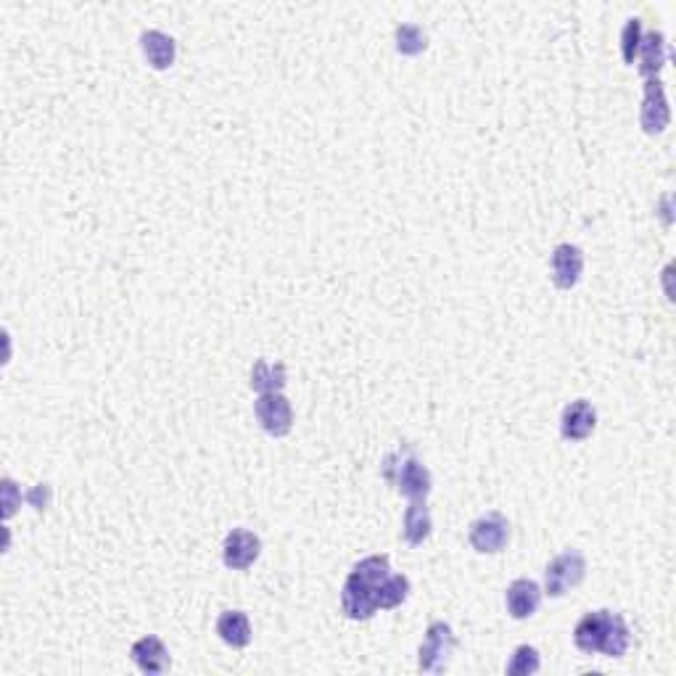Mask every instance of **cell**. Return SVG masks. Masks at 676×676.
I'll return each mask as SVG.
<instances>
[{"instance_id":"6","label":"cell","mask_w":676,"mask_h":676,"mask_svg":"<svg viewBox=\"0 0 676 676\" xmlns=\"http://www.w3.org/2000/svg\"><path fill=\"white\" fill-rule=\"evenodd\" d=\"M468 542L478 555H497L510 542V521L502 513H486L471 523Z\"/></svg>"},{"instance_id":"2","label":"cell","mask_w":676,"mask_h":676,"mask_svg":"<svg viewBox=\"0 0 676 676\" xmlns=\"http://www.w3.org/2000/svg\"><path fill=\"white\" fill-rule=\"evenodd\" d=\"M391 574V563L386 555H370L360 560L357 566L349 571L341 589V610L346 618L352 621H368L378 610V587L381 581Z\"/></svg>"},{"instance_id":"11","label":"cell","mask_w":676,"mask_h":676,"mask_svg":"<svg viewBox=\"0 0 676 676\" xmlns=\"http://www.w3.org/2000/svg\"><path fill=\"white\" fill-rule=\"evenodd\" d=\"M597 428V410L589 399H574L560 415V434L566 441H584Z\"/></svg>"},{"instance_id":"22","label":"cell","mask_w":676,"mask_h":676,"mask_svg":"<svg viewBox=\"0 0 676 676\" xmlns=\"http://www.w3.org/2000/svg\"><path fill=\"white\" fill-rule=\"evenodd\" d=\"M642 43V19H626L624 32H621V56L629 67H634V59H637V51H640Z\"/></svg>"},{"instance_id":"20","label":"cell","mask_w":676,"mask_h":676,"mask_svg":"<svg viewBox=\"0 0 676 676\" xmlns=\"http://www.w3.org/2000/svg\"><path fill=\"white\" fill-rule=\"evenodd\" d=\"M542 669V658H539V650L534 645H521L515 647V653L510 655L507 661V674L510 676H531Z\"/></svg>"},{"instance_id":"5","label":"cell","mask_w":676,"mask_h":676,"mask_svg":"<svg viewBox=\"0 0 676 676\" xmlns=\"http://www.w3.org/2000/svg\"><path fill=\"white\" fill-rule=\"evenodd\" d=\"M457 637L447 621H434L426 629V640L418 647V666L426 674H441L449 666V658L455 653Z\"/></svg>"},{"instance_id":"14","label":"cell","mask_w":676,"mask_h":676,"mask_svg":"<svg viewBox=\"0 0 676 676\" xmlns=\"http://www.w3.org/2000/svg\"><path fill=\"white\" fill-rule=\"evenodd\" d=\"M140 51L156 72H164L175 64L177 45L175 40L162 30H146L140 35Z\"/></svg>"},{"instance_id":"9","label":"cell","mask_w":676,"mask_h":676,"mask_svg":"<svg viewBox=\"0 0 676 676\" xmlns=\"http://www.w3.org/2000/svg\"><path fill=\"white\" fill-rule=\"evenodd\" d=\"M259 552H262V542L249 529H233L222 544V560L233 571H246V568L254 566Z\"/></svg>"},{"instance_id":"7","label":"cell","mask_w":676,"mask_h":676,"mask_svg":"<svg viewBox=\"0 0 676 676\" xmlns=\"http://www.w3.org/2000/svg\"><path fill=\"white\" fill-rule=\"evenodd\" d=\"M254 415H257L259 426L275 439L291 434V428H294V407L280 391L259 394L257 402H254Z\"/></svg>"},{"instance_id":"1","label":"cell","mask_w":676,"mask_h":676,"mask_svg":"<svg viewBox=\"0 0 676 676\" xmlns=\"http://www.w3.org/2000/svg\"><path fill=\"white\" fill-rule=\"evenodd\" d=\"M574 642L581 653H603L608 658H624L632 645V629L626 618L613 610H589L579 618L574 629Z\"/></svg>"},{"instance_id":"4","label":"cell","mask_w":676,"mask_h":676,"mask_svg":"<svg viewBox=\"0 0 676 676\" xmlns=\"http://www.w3.org/2000/svg\"><path fill=\"white\" fill-rule=\"evenodd\" d=\"M587 576V560L579 550H566L550 560L544 571V595L563 597L571 589L579 587Z\"/></svg>"},{"instance_id":"17","label":"cell","mask_w":676,"mask_h":676,"mask_svg":"<svg viewBox=\"0 0 676 676\" xmlns=\"http://www.w3.org/2000/svg\"><path fill=\"white\" fill-rule=\"evenodd\" d=\"M217 634L230 647H246L251 642V621L243 610H222L217 618Z\"/></svg>"},{"instance_id":"23","label":"cell","mask_w":676,"mask_h":676,"mask_svg":"<svg viewBox=\"0 0 676 676\" xmlns=\"http://www.w3.org/2000/svg\"><path fill=\"white\" fill-rule=\"evenodd\" d=\"M16 500H22V492L16 489L11 478H3V515L11 518L16 513Z\"/></svg>"},{"instance_id":"18","label":"cell","mask_w":676,"mask_h":676,"mask_svg":"<svg viewBox=\"0 0 676 676\" xmlns=\"http://www.w3.org/2000/svg\"><path fill=\"white\" fill-rule=\"evenodd\" d=\"M251 389L257 394H267V391H280L288 383V370L283 362L257 360L251 368Z\"/></svg>"},{"instance_id":"21","label":"cell","mask_w":676,"mask_h":676,"mask_svg":"<svg viewBox=\"0 0 676 676\" xmlns=\"http://www.w3.org/2000/svg\"><path fill=\"white\" fill-rule=\"evenodd\" d=\"M428 37L426 32L420 30L418 24H399L397 27V51L402 56H418V53L426 51Z\"/></svg>"},{"instance_id":"13","label":"cell","mask_w":676,"mask_h":676,"mask_svg":"<svg viewBox=\"0 0 676 676\" xmlns=\"http://www.w3.org/2000/svg\"><path fill=\"white\" fill-rule=\"evenodd\" d=\"M130 658L135 661V666H138L143 674H164V671L172 666V658H169V650L167 645H164L159 637H140L138 642L133 645V650H130Z\"/></svg>"},{"instance_id":"3","label":"cell","mask_w":676,"mask_h":676,"mask_svg":"<svg viewBox=\"0 0 676 676\" xmlns=\"http://www.w3.org/2000/svg\"><path fill=\"white\" fill-rule=\"evenodd\" d=\"M383 478L407 500H426L431 494V471L420 463V457L410 447L394 449L383 460Z\"/></svg>"},{"instance_id":"12","label":"cell","mask_w":676,"mask_h":676,"mask_svg":"<svg viewBox=\"0 0 676 676\" xmlns=\"http://www.w3.org/2000/svg\"><path fill=\"white\" fill-rule=\"evenodd\" d=\"M505 605L510 618L515 621H526L539 610L542 605V587L534 579H515L505 589Z\"/></svg>"},{"instance_id":"8","label":"cell","mask_w":676,"mask_h":676,"mask_svg":"<svg viewBox=\"0 0 676 676\" xmlns=\"http://www.w3.org/2000/svg\"><path fill=\"white\" fill-rule=\"evenodd\" d=\"M642 130L647 135L663 133L671 122V109L669 101H666V88L658 77H650L645 80V98H642V111H640Z\"/></svg>"},{"instance_id":"15","label":"cell","mask_w":676,"mask_h":676,"mask_svg":"<svg viewBox=\"0 0 676 676\" xmlns=\"http://www.w3.org/2000/svg\"><path fill=\"white\" fill-rule=\"evenodd\" d=\"M637 69L645 80L658 77V72L666 64V37L663 32H642L640 51H637Z\"/></svg>"},{"instance_id":"16","label":"cell","mask_w":676,"mask_h":676,"mask_svg":"<svg viewBox=\"0 0 676 676\" xmlns=\"http://www.w3.org/2000/svg\"><path fill=\"white\" fill-rule=\"evenodd\" d=\"M434 521H431V510H428L426 500H412L410 507L405 510V521H402V537L407 544L418 547L431 537Z\"/></svg>"},{"instance_id":"10","label":"cell","mask_w":676,"mask_h":676,"mask_svg":"<svg viewBox=\"0 0 676 676\" xmlns=\"http://www.w3.org/2000/svg\"><path fill=\"white\" fill-rule=\"evenodd\" d=\"M584 272V251L574 243H560L550 257V278L563 291H571Z\"/></svg>"},{"instance_id":"19","label":"cell","mask_w":676,"mask_h":676,"mask_svg":"<svg viewBox=\"0 0 676 676\" xmlns=\"http://www.w3.org/2000/svg\"><path fill=\"white\" fill-rule=\"evenodd\" d=\"M407 597H410V579L405 574H389L378 587L375 603H378V610H391L399 608Z\"/></svg>"}]
</instances>
